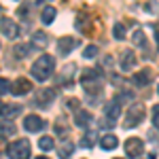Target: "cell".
<instances>
[{"label": "cell", "instance_id": "9a60e30c", "mask_svg": "<svg viewBox=\"0 0 159 159\" xmlns=\"http://www.w3.org/2000/svg\"><path fill=\"white\" fill-rule=\"evenodd\" d=\"M148 83H151V70H148V68L138 70V72L134 74V85L136 87H147Z\"/></svg>", "mask_w": 159, "mask_h": 159}, {"label": "cell", "instance_id": "f1b7e54d", "mask_svg": "<svg viewBox=\"0 0 159 159\" xmlns=\"http://www.w3.org/2000/svg\"><path fill=\"white\" fill-rule=\"evenodd\" d=\"M66 106H68V108H72V110H79V100H74V98L66 100Z\"/></svg>", "mask_w": 159, "mask_h": 159}, {"label": "cell", "instance_id": "52a82bcc", "mask_svg": "<svg viewBox=\"0 0 159 159\" xmlns=\"http://www.w3.org/2000/svg\"><path fill=\"white\" fill-rule=\"evenodd\" d=\"M0 32H2V36H7V38H17L19 28H17V24L13 21L11 17H2L0 19Z\"/></svg>", "mask_w": 159, "mask_h": 159}, {"label": "cell", "instance_id": "ba28073f", "mask_svg": "<svg viewBox=\"0 0 159 159\" xmlns=\"http://www.w3.org/2000/svg\"><path fill=\"white\" fill-rule=\"evenodd\" d=\"M45 125H47V121L43 117H38V115H28L24 119V127L28 132H43Z\"/></svg>", "mask_w": 159, "mask_h": 159}, {"label": "cell", "instance_id": "cb8c5ba5", "mask_svg": "<svg viewBox=\"0 0 159 159\" xmlns=\"http://www.w3.org/2000/svg\"><path fill=\"white\" fill-rule=\"evenodd\" d=\"M38 147L43 148V151H51V148L55 147V140H53L51 136H43V138L38 140Z\"/></svg>", "mask_w": 159, "mask_h": 159}, {"label": "cell", "instance_id": "ffe728a7", "mask_svg": "<svg viewBox=\"0 0 159 159\" xmlns=\"http://www.w3.org/2000/svg\"><path fill=\"white\" fill-rule=\"evenodd\" d=\"M55 15H57V11H55L53 7H45V9H43V13H40V17H43V24H53Z\"/></svg>", "mask_w": 159, "mask_h": 159}, {"label": "cell", "instance_id": "7c38bea8", "mask_svg": "<svg viewBox=\"0 0 159 159\" xmlns=\"http://www.w3.org/2000/svg\"><path fill=\"white\" fill-rule=\"evenodd\" d=\"M93 121V117H91V112L85 108H79L74 112V123H76V127H89V123Z\"/></svg>", "mask_w": 159, "mask_h": 159}, {"label": "cell", "instance_id": "e0dca14e", "mask_svg": "<svg viewBox=\"0 0 159 159\" xmlns=\"http://www.w3.org/2000/svg\"><path fill=\"white\" fill-rule=\"evenodd\" d=\"M100 144H102V148H106V151H112V148L119 144V138L115 134H106L100 138Z\"/></svg>", "mask_w": 159, "mask_h": 159}, {"label": "cell", "instance_id": "d4e9b609", "mask_svg": "<svg viewBox=\"0 0 159 159\" xmlns=\"http://www.w3.org/2000/svg\"><path fill=\"white\" fill-rule=\"evenodd\" d=\"M112 34H115V38H117V40H123V38H125V24H115Z\"/></svg>", "mask_w": 159, "mask_h": 159}, {"label": "cell", "instance_id": "603a6c76", "mask_svg": "<svg viewBox=\"0 0 159 159\" xmlns=\"http://www.w3.org/2000/svg\"><path fill=\"white\" fill-rule=\"evenodd\" d=\"M132 40H134L136 47H144L147 45V38H144V32L138 28V30H134V34H132Z\"/></svg>", "mask_w": 159, "mask_h": 159}, {"label": "cell", "instance_id": "277c9868", "mask_svg": "<svg viewBox=\"0 0 159 159\" xmlns=\"http://www.w3.org/2000/svg\"><path fill=\"white\" fill-rule=\"evenodd\" d=\"M144 153V142L140 138H127L125 140V155L129 159H138Z\"/></svg>", "mask_w": 159, "mask_h": 159}, {"label": "cell", "instance_id": "f546056e", "mask_svg": "<svg viewBox=\"0 0 159 159\" xmlns=\"http://www.w3.org/2000/svg\"><path fill=\"white\" fill-rule=\"evenodd\" d=\"M36 159H47V157H36Z\"/></svg>", "mask_w": 159, "mask_h": 159}, {"label": "cell", "instance_id": "30bf717a", "mask_svg": "<svg viewBox=\"0 0 159 159\" xmlns=\"http://www.w3.org/2000/svg\"><path fill=\"white\" fill-rule=\"evenodd\" d=\"M30 89H32V83L28 79H17L15 83H11V93L15 96H25V93H30Z\"/></svg>", "mask_w": 159, "mask_h": 159}, {"label": "cell", "instance_id": "4dcf8cb0", "mask_svg": "<svg viewBox=\"0 0 159 159\" xmlns=\"http://www.w3.org/2000/svg\"><path fill=\"white\" fill-rule=\"evenodd\" d=\"M0 108H2V104H0Z\"/></svg>", "mask_w": 159, "mask_h": 159}, {"label": "cell", "instance_id": "4fadbf2b", "mask_svg": "<svg viewBox=\"0 0 159 159\" xmlns=\"http://www.w3.org/2000/svg\"><path fill=\"white\" fill-rule=\"evenodd\" d=\"M19 112H21V106H19V104H4V106L0 108V117H2L4 121H9V119H15Z\"/></svg>", "mask_w": 159, "mask_h": 159}, {"label": "cell", "instance_id": "d6986e66", "mask_svg": "<svg viewBox=\"0 0 159 159\" xmlns=\"http://www.w3.org/2000/svg\"><path fill=\"white\" fill-rule=\"evenodd\" d=\"M72 151H74V144L70 142V140H64L60 144V148H57V153H60V159H68L70 155H72Z\"/></svg>", "mask_w": 159, "mask_h": 159}, {"label": "cell", "instance_id": "2e32d148", "mask_svg": "<svg viewBox=\"0 0 159 159\" xmlns=\"http://www.w3.org/2000/svg\"><path fill=\"white\" fill-rule=\"evenodd\" d=\"M47 43H49V36L40 30V32H34V36H32V43H30V45H32L34 49H43Z\"/></svg>", "mask_w": 159, "mask_h": 159}, {"label": "cell", "instance_id": "ac0fdd59", "mask_svg": "<svg viewBox=\"0 0 159 159\" xmlns=\"http://www.w3.org/2000/svg\"><path fill=\"white\" fill-rule=\"evenodd\" d=\"M17 132V127L11 121H0V138H11Z\"/></svg>", "mask_w": 159, "mask_h": 159}, {"label": "cell", "instance_id": "7a4b0ae2", "mask_svg": "<svg viewBox=\"0 0 159 159\" xmlns=\"http://www.w3.org/2000/svg\"><path fill=\"white\" fill-rule=\"evenodd\" d=\"M7 155L9 159H30V140L25 138H17L7 147Z\"/></svg>", "mask_w": 159, "mask_h": 159}, {"label": "cell", "instance_id": "8992f818", "mask_svg": "<svg viewBox=\"0 0 159 159\" xmlns=\"http://www.w3.org/2000/svg\"><path fill=\"white\" fill-rule=\"evenodd\" d=\"M55 100V89H40L36 96H34V106H38V108H47L51 102Z\"/></svg>", "mask_w": 159, "mask_h": 159}, {"label": "cell", "instance_id": "4316f807", "mask_svg": "<svg viewBox=\"0 0 159 159\" xmlns=\"http://www.w3.org/2000/svg\"><path fill=\"white\" fill-rule=\"evenodd\" d=\"M11 91V83L7 81V79H0V96H4V93H9Z\"/></svg>", "mask_w": 159, "mask_h": 159}, {"label": "cell", "instance_id": "7402d4cb", "mask_svg": "<svg viewBox=\"0 0 159 159\" xmlns=\"http://www.w3.org/2000/svg\"><path fill=\"white\" fill-rule=\"evenodd\" d=\"M96 138H98V134H96V132H87V134L83 136V140H81V147L91 148L93 144H96Z\"/></svg>", "mask_w": 159, "mask_h": 159}, {"label": "cell", "instance_id": "44dd1931", "mask_svg": "<svg viewBox=\"0 0 159 159\" xmlns=\"http://www.w3.org/2000/svg\"><path fill=\"white\" fill-rule=\"evenodd\" d=\"M32 51V45H17L15 49H13V53H15V57H19V60H24V57H28V53Z\"/></svg>", "mask_w": 159, "mask_h": 159}, {"label": "cell", "instance_id": "9c48e42d", "mask_svg": "<svg viewBox=\"0 0 159 159\" xmlns=\"http://www.w3.org/2000/svg\"><path fill=\"white\" fill-rule=\"evenodd\" d=\"M76 45H79V38L64 36V38H60V40H57V53H60V55H68V53H70Z\"/></svg>", "mask_w": 159, "mask_h": 159}, {"label": "cell", "instance_id": "5b68a950", "mask_svg": "<svg viewBox=\"0 0 159 159\" xmlns=\"http://www.w3.org/2000/svg\"><path fill=\"white\" fill-rule=\"evenodd\" d=\"M144 119V106L142 104H132L127 110V117H125V127H134Z\"/></svg>", "mask_w": 159, "mask_h": 159}, {"label": "cell", "instance_id": "5bb4252c", "mask_svg": "<svg viewBox=\"0 0 159 159\" xmlns=\"http://www.w3.org/2000/svg\"><path fill=\"white\" fill-rule=\"evenodd\" d=\"M136 66V53L132 49H127V51H123L121 53V70H132Z\"/></svg>", "mask_w": 159, "mask_h": 159}, {"label": "cell", "instance_id": "8fae6325", "mask_svg": "<svg viewBox=\"0 0 159 159\" xmlns=\"http://www.w3.org/2000/svg\"><path fill=\"white\" fill-rule=\"evenodd\" d=\"M100 79H102V72L98 68H85V72L81 76V83L83 85H93V83H100Z\"/></svg>", "mask_w": 159, "mask_h": 159}, {"label": "cell", "instance_id": "6da1fadb", "mask_svg": "<svg viewBox=\"0 0 159 159\" xmlns=\"http://www.w3.org/2000/svg\"><path fill=\"white\" fill-rule=\"evenodd\" d=\"M53 68H55V60L45 53V55H40V57L32 64V70H30V72H32V76H34L36 81L43 83V81H47L51 74H53Z\"/></svg>", "mask_w": 159, "mask_h": 159}, {"label": "cell", "instance_id": "3957f363", "mask_svg": "<svg viewBox=\"0 0 159 159\" xmlns=\"http://www.w3.org/2000/svg\"><path fill=\"white\" fill-rule=\"evenodd\" d=\"M119 115H121V104L117 102V100H112V102H108L106 106H104V121H102V125L104 127H115L117 125V121H119Z\"/></svg>", "mask_w": 159, "mask_h": 159}, {"label": "cell", "instance_id": "83f0119b", "mask_svg": "<svg viewBox=\"0 0 159 159\" xmlns=\"http://www.w3.org/2000/svg\"><path fill=\"white\" fill-rule=\"evenodd\" d=\"M153 125H155V127L159 129V104L155 106V108H153Z\"/></svg>", "mask_w": 159, "mask_h": 159}, {"label": "cell", "instance_id": "484cf974", "mask_svg": "<svg viewBox=\"0 0 159 159\" xmlns=\"http://www.w3.org/2000/svg\"><path fill=\"white\" fill-rule=\"evenodd\" d=\"M98 51H100V49L96 47V45H89V47H85V51H83V55L91 60V57H96V55H98Z\"/></svg>", "mask_w": 159, "mask_h": 159}]
</instances>
